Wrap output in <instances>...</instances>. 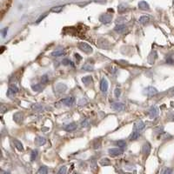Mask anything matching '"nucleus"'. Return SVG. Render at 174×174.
Returning <instances> with one entry per match:
<instances>
[{
	"label": "nucleus",
	"mask_w": 174,
	"mask_h": 174,
	"mask_svg": "<svg viewBox=\"0 0 174 174\" xmlns=\"http://www.w3.org/2000/svg\"><path fill=\"white\" fill-rule=\"evenodd\" d=\"M158 92H159V91L155 88V87H152V86H148L144 89V94L147 95V96H154V95L158 94Z\"/></svg>",
	"instance_id": "nucleus-1"
},
{
	"label": "nucleus",
	"mask_w": 174,
	"mask_h": 174,
	"mask_svg": "<svg viewBox=\"0 0 174 174\" xmlns=\"http://www.w3.org/2000/svg\"><path fill=\"white\" fill-rule=\"evenodd\" d=\"M78 48L80 50H82L83 52H86V53H90L92 52V48L91 46H89L88 43H84V42H81L78 43Z\"/></svg>",
	"instance_id": "nucleus-2"
},
{
	"label": "nucleus",
	"mask_w": 174,
	"mask_h": 174,
	"mask_svg": "<svg viewBox=\"0 0 174 174\" xmlns=\"http://www.w3.org/2000/svg\"><path fill=\"white\" fill-rule=\"evenodd\" d=\"M109 154L111 156H113V157H116V156H118V155H121L123 152H124V150L123 148H112V149H109L108 151Z\"/></svg>",
	"instance_id": "nucleus-3"
},
{
	"label": "nucleus",
	"mask_w": 174,
	"mask_h": 174,
	"mask_svg": "<svg viewBox=\"0 0 174 174\" xmlns=\"http://www.w3.org/2000/svg\"><path fill=\"white\" fill-rule=\"evenodd\" d=\"M112 15L108 13L104 14L99 17V21H101V23L103 24H109L112 21Z\"/></svg>",
	"instance_id": "nucleus-4"
},
{
	"label": "nucleus",
	"mask_w": 174,
	"mask_h": 174,
	"mask_svg": "<svg viewBox=\"0 0 174 174\" xmlns=\"http://www.w3.org/2000/svg\"><path fill=\"white\" fill-rule=\"evenodd\" d=\"M18 92V88L14 84V85H11L10 87H9V89H8V91H7V97H9V98H12V97H14V95L17 93Z\"/></svg>",
	"instance_id": "nucleus-5"
},
{
	"label": "nucleus",
	"mask_w": 174,
	"mask_h": 174,
	"mask_svg": "<svg viewBox=\"0 0 174 174\" xmlns=\"http://www.w3.org/2000/svg\"><path fill=\"white\" fill-rule=\"evenodd\" d=\"M112 108L117 112H122L125 109V105L123 103H114L112 105Z\"/></svg>",
	"instance_id": "nucleus-6"
},
{
	"label": "nucleus",
	"mask_w": 174,
	"mask_h": 174,
	"mask_svg": "<svg viewBox=\"0 0 174 174\" xmlns=\"http://www.w3.org/2000/svg\"><path fill=\"white\" fill-rule=\"evenodd\" d=\"M75 102V98L73 97H67V98H64L63 99H61V103H63L64 104H66L68 106L72 105Z\"/></svg>",
	"instance_id": "nucleus-7"
},
{
	"label": "nucleus",
	"mask_w": 174,
	"mask_h": 174,
	"mask_svg": "<svg viewBox=\"0 0 174 174\" xmlns=\"http://www.w3.org/2000/svg\"><path fill=\"white\" fill-rule=\"evenodd\" d=\"M108 87H109L108 81L105 78H102L101 83H100V89H101V91L105 93L108 91Z\"/></svg>",
	"instance_id": "nucleus-8"
},
{
	"label": "nucleus",
	"mask_w": 174,
	"mask_h": 174,
	"mask_svg": "<svg viewBox=\"0 0 174 174\" xmlns=\"http://www.w3.org/2000/svg\"><path fill=\"white\" fill-rule=\"evenodd\" d=\"M23 118H24V115L21 112H16L13 115V120L16 123H21L22 121H23Z\"/></svg>",
	"instance_id": "nucleus-9"
},
{
	"label": "nucleus",
	"mask_w": 174,
	"mask_h": 174,
	"mask_svg": "<svg viewBox=\"0 0 174 174\" xmlns=\"http://www.w3.org/2000/svg\"><path fill=\"white\" fill-rule=\"evenodd\" d=\"M159 114V110L157 107H151L149 111V115L151 118H154L158 116Z\"/></svg>",
	"instance_id": "nucleus-10"
},
{
	"label": "nucleus",
	"mask_w": 174,
	"mask_h": 174,
	"mask_svg": "<svg viewBox=\"0 0 174 174\" xmlns=\"http://www.w3.org/2000/svg\"><path fill=\"white\" fill-rule=\"evenodd\" d=\"M66 89H67V86L65 85L64 84H62V83L58 84L56 86V90H57V92H59V93L64 92L65 91H66Z\"/></svg>",
	"instance_id": "nucleus-11"
},
{
	"label": "nucleus",
	"mask_w": 174,
	"mask_h": 174,
	"mask_svg": "<svg viewBox=\"0 0 174 174\" xmlns=\"http://www.w3.org/2000/svg\"><path fill=\"white\" fill-rule=\"evenodd\" d=\"M76 128H77V124L75 123H70L64 127V130H66V132H72V130H76Z\"/></svg>",
	"instance_id": "nucleus-12"
},
{
	"label": "nucleus",
	"mask_w": 174,
	"mask_h": 174,
	"mask_svg": "<svg viewBox=\"0 0 174 174\" xmlns=\"http://www.w3.org/2000/svg\"><path fill=\"white\" fill-rule=\"evenodd\" d=\"M46 143V138H43V137H37L35 139V144L37 145H43Z\"/></svg>",
	"instance_id": "nucleus-13"
},
{
	"label": "nucleus",
	"mask_w": 174,
	"mask_h": 174,
	"mask_svg": "<svg viewBox=\"0 0 174 174\" xmlns=\"http://www.w3.org/2000/svg\"><path fill=\"white\" fill-rule=\"evenodd\" d=\"M142 151L145 155H148L151 152V145L149 143H145L142 148Z\"/></svg>",
	"instance_id": "nucleus-14"
},
{
	"label": "nucleus",
	"mask_w": 174,
	"mask_h": 174,
	"mask_svg": "<svg viewBox=\"0 0 174 174\" xmlns=\"http://www.w3.org/2000/svg\"><path fill=\"white\" fill-rule=\"evenodd\" d=\"M145 127V124L143 121H139L138 123H136L134 124V130H139V132H141L142 130H144Z\"/></svg>",
	"instance_id": "nucleus-15"
},
{
	"label": "nucleus",
	"mask_w": 174,
	"mask_h": 174,
	"mask_svg": "<svg viewBox=\"0 0 174 174\" xmlns=\"http://www.w3.org/2000/svg\"><path fill=\"white\" fill-rule=\"evenodd\" d=\"M126 29H127L126 25H117L114 28V31L116 32H118V33H123V32H124L126 31Z\"/></svg>",
	"instance_id": "nucleus-16"
},
{
	"label": "nucleus",
	"mask_w": 174,
	"mask_h": 174,
	"mask_svg": "<svg viewBox=\"0 0 174 174\" xmlns=\"http://www.w3.org/2000/svg\"><path fill=\"white\" fill-rule=\"evenodd\" d=\"M140 137V132L139 130H134L133 133H132V135H130V140H137Z\"/></svg>",
	"instance_id": "nucleus-17"
},
{
	"label": "nucleus",
	"mask_w": 174,
	"mask_h": 174,
	"mask_svg": "<svg viewBox=\"0 0 174 174\" xmlns=\"http://www.w3.org/2000/svg\"><path fill=\"white\" fill-rule=\"evenodd\" d=\"M151 20V17L149 16H142L141 17H139V23L142 24V25H145L147 23H149Z\"/></svg>",
	"instance_id": "nucleus-18"
},
{
	"label": "nucleus",
	"mask_w": 174,
	"mask_h": 174,
	"mask_svg": "<svg viewBox=\"0 0 174 174\" xmlns=\"http://www.w3.org/2000/svg\"><path fill=\"white\" fill-rule=\"evenodd\" d=\"M139 8L141 9V10H144V11H146V10H149L150 7H149V5L145 2V1H141L139 3Z\"/></svg>",
	"instance_id": "nucleus-19"
},
{
	"label": "nucleus",
	"mask_w": 174,
	"mask_h": 174,
	"mask_svg": "<svg viewBox=\"0 0 174 174\" xmlns=\"http://www.w3.org/2000/svg\"><path fill=\"white\" fill-rule=\"evenodd\" d=\"M31 88L34 92H41L43 89V85H42L41 84H37L31 85Z\"/></svg>",
	"instance_id": "nucleus-20"
},
{
	"label": "nucleus",
	"mask_w": 174,
	"mask_h": 174,
	"mask_svg": "<svg viewBox=\"0 0 174 174\" xmlns=\"http://www.w3.org/2000/svg\"><path fill=\"white\" fill-rule=\"evenodd\" d=\"M13 144L15 145L16 148L19 151H23L24 150V146H23V144H22L19 140H17V139H14L13 140Z\"/></svg>",
	"instance_id": "nucleus-21"
},
{
	"label": "nucleus",
	"mask_w": 174,
	"mask_h": 174,
	"mask_svg": "<svg viewBox=\"0 0 174 174\" xmlns=\"http://www.w3.org/2000/svg\"><path fill=\"white\" fill-rule=\"evenodd\" d=\"M92 81V76H86V77H84L82 78V82L85 84V85H88L89 84H91Z\"/></svg>",
	"instance_id": "nucleus-22"
},
{
	"label": "nucleus",
	"mask_w": 174,
	"mask_h": 174,
	"mask_svg": "<svg viewBox=\"0 0 174 174\" xmlns=\"http://www.w3.org/2000/svg\"><path fill=\"white\" fill-rule=\"evenodd\" d=\"M65 54V52L63 51V50H58V51H55L52 53V56L53 57H61V56H64Z\"/></svg>",
	"instance_id": "nucleus-23"
},
{
	"label": "nucleus",
	"mask_w": 174,
	"mask_h": 174,
	"mask_svg": "<svg viewBox=\"0 0 174 174\" xmlns=\"http://www.w3.org/2000/svg\"><path fill=\"white\" fill-rule=\"evenodd\" d=\"M32 109H33V110H35L36 112H40V111L43 110V107L39 104H35L32 105Z\"/></svg>",
	"instance_id": "nucleus-24"
},
{
	"label": "nucleus",
	"mask_w": 174,
	"mask_h": 174,
	"mask_svg": "<svg viewBox=\"0 0 174 174\" xmlns=\"http://www.w3.org/2000/svg\"><path fill=\"white\" fill-rule=\"evenodd\" d=\"M37 173L38 174H46L48 173V169L46 166H41L39 168V170L37 171Z\"/></svg>",
	"instance_id": "nucleus-25"
},
{
	"label": "nucleus",
	"mask_w": 174,
	"mask_h": 174,
	"mask_svg": "<svg viewBox=\"0 0 174 174\" xmlns=\"http://www.w3.org/2000/svg\"><path fill=\"white\" fill-rule=\"evenodd\" d=\"M100 164L104 166H105V165H109L111 164V161H110V159H107V158H104V159H102L101 160H100Z\"/></svg>",
	"instance_id": "nucleus-26"
},
{
	"label": "nucleus",
	"mask_w": 174,
	"mask_h": 174,
	"mask_svg": "<svg viewBox=\"0 0 174 174\" xmlns=\"http://www.w3.org/2000/svg\"><path fill=\"white\" fill-rule=\"evenodd\" d=\"M116 145H117L118 147H120V148H124V147H126V142H125L124 140H118V141L116 142Z\"/></svg>",
	"instance_id": "nucleus-27"
},
{
	"label": "nucleus",
	"mask_w": 174,
	"mask_h": 174,
	"mask_svg": "<svg viewBox=\"0 0 174 174\" xmlns=\"http://www.w3.org/2000/svg\"><path fill=\"white\" fill-rule=\"evenodd\" d=\"M37 154H38V151H37V150H34V151H32L31 154V161H34V160L37 159Z\"/></svg>",
	"instance_id": "nucleus-28"
},
{
	"label": "nucleus",
	"mask_w": 174,
	"mask_h": 174,
	"mask_svg": "<svg viewBox=\"0 0 174 174\" xmlns=\"http://www.w3.org/2000/svg\"><path fill=\"white\" fill-rule=\"evenodd\" d=\"M48 80H49V77H48V75H47V74H45L43 76H42V78H41V84H46L48 82Z\"/></svg>",
	"instance_id": "nucleus-29"
},
{
	"label": "nucleus",
	"mask_w": 174,
	"mask_h": 174,
	"mask_svg": "<svg viewBox=\"0 0 174 174\" xmlns=\"http://www.w3.org/2000/svg\"><path fill=\"white\" fill-rule=\"evenodd\" d=\"M62 10H63V6H55V7L52 8V10H51V11H52V12L58 13V12H60Z\"/></svg>",
	"instance_id": "nucleus-30"
},
{
	"label": "nucleus",
	"mask_w": 174,
	"mask_h": 174,
	"mask_svg": "<svg viewBox=\"0 0 174 174\" xmlns=\"http://www.w3.org/2000/svg\"><path fill=\"white\" fill-rule=\"evenodd\" d=\"M125 9H126V5H125L124 4H121V5H119L118 7V12H120V13L123 12V11H124Z\"/></svg>",
	"instance_id": "nucleus-31"
},
{
	"label": "nucleus",
	"mask_w": 174,
	"mask_h": 174,
	"mask_svg": "<svg viewBox=\"0 0 174 174\" xmlns=\"http://www.w3.org/2000/svg\"><path fill=\"white\" fill-rule=\"evenodd\" d=\"M62 64H63L64 65H69V64L73 65V64H72V62L70 59H68V58H64V59H63Z\"/></svg>",
	"instance_id": "nucleus-32"
},
{
	"label": "nucleus",
	"mask_w": 174,
	"mask_h": 174,
	"mask_svg": "<svg viewBox=\"0 0 174 174\" xmlns=\"http://www.w3.org/2000/svg\"><path fill=\"white\" fill-rule=\"evenodd\" d=\"M83 70H85V71H88V72H92L93 71V67L91 66V65H84V66L82 67Z\"/></svg>",
	"instance_id": "nucleus-33"
},
{
	"label": "nucleus",
	"mask_w": 174,
	"mask_h": 174,
	"mask_svg": "<svg viewBox=\"0 0 174 174\" xmlns=\"http://www.w3.org/2000/svg\"><path fill=\"white\" fill-rule=\"evenodd\" d=\"M114 94H115V97L116 98H119L120 95H121V90L119 88H116L115 89V92H114Z\"/></svg>",
	"instance_id": "nucleus-34"
},
{
	"label": "nucleus",
	"mask_w": 174,
	"mask_h": 174,
	"mask_svg": "<svg viewBox=\"0 0 174 174\" xmlns=\"http://www.w3.org/2000/svg\"><path fill=\"white\" fill-rule=\"evenodd\" d=\"M58 172L59 174H62V173L64 174V173H65V172H66V167H65V166H61Z\"/></svg>",
	"instance_id": "nucleus-35"
},
{
	"label": "nucleus",
	"mask_w": 174,
	"mask_h": 174,
	"mask_svg": "<svg viewBox=\"0 0 174 174\" xmlns=\"http://www.w3.org/2000/svg\"><path fill=\"white\" fill-rule=\"evenodd\" d=\"M91 167L92 169H96L97 168V163H96V160L95 159H92L91 161Z\"/></svg>",
	"instance_id": "nucleus-36"
},
{
	"label": "nucleus",
	"mask_w": 174,
	"mask_h": 174,
	"mask_svg": "<svg viewBox=\"0 0 174 174\" xmlns=\"http://www.w3.org/2000/svg\"><path fill=\"white\" fill-rule=\"evenodd\" d=\"M46 16H47V13H45V14H43V16H40V17H39V18L37 20V24H38V23H40V22H41V21H42L43 18H45Z\"/></svg>",
	"instance_id": "nucleus-37"
},
{
	"label": "nucleus",
	"mask_w": 174,
	"mask_h": 174,
	"mask_svg": "<svg viewBox=\"0 0 174 174\" xmlns=\"http://www.w3.org/2000/svg\"><path fill=\"white\" fill-rule=\"evenodd\" d=\"M172 172V170L171 169H165L164 171H163V173H165V174H166V173H171Z\"/></svg>",
	"instance_id": "nucleus-38"
},
{
	"label": "nucleus",
	"mask_w": 174,
	"mask_h": 174,
	"mask_svg": "<svg viewBox=\"0 0 174 174\" xmlns=\"http://www.w3.org/2000/svg\"><path fill=\"white\" fill-rule=\"evenodd\" d=\"M166 63H168V64H173V63H174V60L171 59V58H169L166 59Z\"/></svg>",
	"instance_id": "nucleus-39"
},
{
	"label": "nucleus",
	"mask_w": 174,
	"mask_h": 174,
	"mask_svg": "<svg viewBox=\"0 0 174 174\" xmlns=\"http://www.w3.org/2000/svg\"><path fill=\"white\" fill-rule=\"evenodd\" d=\"M7 31H8V28H5L4 31H3V37H5V36H6V33H7Z\"/></svg>",
	"instance_id": "nucleus-40"
},
{
	"label": "nucleus",
	"mask_w": 174,
	"mask_h": 174,
	"mask_svg": "<svg viewBox=\"0 0 174 174\" xmlns=\"http://www.w3.org/2000/svg\"><path fill=\"white\" fill-rule=\"evenodd\" d=\"M81 125H82L83 127H84V126L86 127V126H88V123H87L86 121H84V122H83V123L81 124Z\"/></svg>",
	"instance_id": "nucleus-41"
},
{
	"label": "nucleus",
	"mask_w": 174,
	"mask_h": 174,
	"mask_svg": "<svg viewBox=\"0 0 174 174\" xmlns=\"http://www.w3.org/2000/svg\"><path fill=\"white\" fill-rule=\"evenodd\" d=\"M75 57H76V58H78V60H80V59L82 58L80 57V55H79V54H77V53L75 54Z\"/></svg>",
	"instance_id": "nucleus-42"
},
{
	"label": "nucleus",
	"mask_w": 174,
	"mask_h": 174,
	"mask_svg": "<svg viewBox=\"0 0 174 174\" xmlns=\"http://www.w3.org/2000/svg\"><path fill=\"white\" fill-rule=\"evenodd\" d=\"M5 46H3V47H2V52H3L5 51Z\"/></svg>",
	"instance_id": "nucleus-43"
}]
</instances>
